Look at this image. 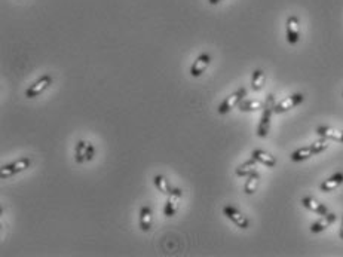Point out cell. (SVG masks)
<instances>
[{
	"mask_svg": "<svg viewBox=\"0 0 343 257\" xmlns=\"http://www.w3.org/2000/svg\"><path fill=\"white\" fill-rule=\"evenodd\" d=\"M275 95L269 94L263 106V113L257 126V137L260 139H266L270 131V120H272V113H275Z\"/></svg>",
	"mask_w": 343,
	"mask_h": 257,
	"instance_id": "obj_1",
	"label": "cell"
},
{
	"mask_svg": "<svg viewBox=\"0 0 343 257\" xmlns=\"http://www.w3.org/2000/svg\"><path fill=\"white\" fill-rule=\"evenodd\" d=\"M245 97H247V88H245V86L238 88L235 92H232L230 95H228L226 99L220 103V106H219V109H217L219 115H228L232 109L238 107L239 103L245 99Z\"/></svg>",
	"mask_w": 343,
	"mask_h": 257,
	"instance_id": "obj_2",
	"label": "cell"
},
{
	"mask_svg": "<svg viewBox=\"0 0 343 257\" xmlns=\"http://www.w3.org/2000/svg\"><path fill=\"white\" fill-rule=\"evenodd\" d=\"M32 167V159L30 158H19L11 164H6V165H2L0 168V178L5 180V178L12 177L15 174H19L25 170H28Z\"/></svg>",
	"mask_w": 343,
	"mask_h": 257,
	"instance_id": "obj_3",
	"label": "cell"
},
{
	"mask_svg": "<svg viewBox=\"0 0 343 257\" xmlns=\"http://www.w3.org/2000/svg\"><path fill=\"white\" fill-rule=\"evenodd\" d=\"M52 76L51 75H43L38 80H35L27 89H25V97L27 99H36L40 94H43L51 85H52Z\"/></svg>",
	"mask_w": 343,
	"mask_h": 257,
	"instance_id": "obj_4",
	"label": "cell"
},
{
	"mask_svg": "<svg viewBox=\"0 0 343 257\" xmlns=\"http://www.w3.org/2000/svg\"><path fill=\"white\" fill-rule=\"evenodd\" d=\"M183 198V190L180 187H172L171 194L167 195V201L164 205V216L165 217H172L178 211L180 201Z\"/></svg>",
	"mask_w": 343,
	"mask_h": 257,
	"instance_id": "obj_5",
	"label": "cell"
},
{
	"mask_svg": "<svg viewBox=\"0 0 343 257\" xmlns=\"http://www.w3.org/2000/svg\"><path fill=\"white\" fill-rule=\"evenodd\" d=\"M223 214H225L235 226H238L239 229H248V228H250V220L247 218V216L242 214L236 207H233V205H225V207H223Z\"/></svg>",
	"mask_w": 343,
	"mask_h": 257,
	"instance_id": "obj_6",
	"label": "cell"
},
{
	"mask_svg": "<svg viewBox=\"0 0 343 257\" xmlns=\"http://www.w3.org/2000/svg\"><path fill=\"white\" fill-rule=\"evenodd\" d=\"M305 101V95L302 92H296V94H291L290 97H286L284 100H281L279 103L275 104V113L281 115V113H286L288 110L297 107L299 104H302Z\"/></svg>",
	"mask_w": 343,
	"mask_h": 257,
	"instance_id": "obj_7",
	"label": "cell"
},
{
	"mask_svg": "<svg viewBox=\"0 0 343 257\" xmlns=\"http://www.w3.org/2000/svg\"><path fill=\"white\" fill-rule=\"evenodd\" d=\"M287 42L290 45H296L300 40V21L296 15H290L286 22Z\"/></svg>",
	"mask_w": 343,
	"mask_h": 257,
	"instance_id": "obj_8",
	"label": "cell"
},
{
	"mask_svg": "<svg viewBox=\"0 0 343 257\" xmlns=\"http://www.w3.org/2000/svg\"><path fill=\"white\" fill-rule=\"evenodd\" d=\"M211 62V55L208 52H202V54H199L196 59L192 62L191 66V76L192 78H199V76H202L204 75V72L208 69V66H210Z\"/></svg>",
	"mask_w": 343,
	"mask_h": 257,
	"instance_id": "obj_9",
	"label": "cell"
},
{
	"mask_svg": "<svg viewBox=\"0 0 343 257\" xmlns=\"http://www.w3.org/2000/svg\"><path fill=\"white\" fill-rule=\"evenodd\" d=\"M153 223V213L152 208L149 205H143L140 208V214H138V224H140V229L143 232H150Z\"/></svg>",
	"mask_w": 343,
	"mask_h": 257,
	"instance_id": "obj_10",
	"label": "cell"
},
{
	"mask_svg": "<svg viewBox=\"0 0 343 257\" xmlns=\"http://www.w3.org/2000/svg\"><path fill=\"white\" fill-rule=\"evenodd\" d=\"M300 202H302V205L305 207L306 210L314 211V213H317V214H320V216H325V214L330 213L328 208L325 207L324 204H321L318 199L312 198V197H305V198H302Z\"/></svg>",
	"mask_w": 343,
	"mask_h": 257,
	"instance_id": "obj_11",
	"label": "cell"
},
{
	"mask_svg": "<svg viewBox=\"0 0 343 257\" xmlns=\"http://www.w3.org/2000/svg\"><path fill=\"white\" fill-rule=\"evenodd\" d=\"M251 158H254L259 164L265 165L267 168H273L276 165V158L266 150H262V149H254L251 152Z\"/></svg>",
	"mask_w": 343,
	"mask_h": 257,
	"instance_id": "obj_12",
	"label": "cell"
},
{
	"mask_svg": "<svg viewBox=\"0 0 343 257\" xmlns=\"http://www.w3.org/2000/svg\"><path fill=\"white\" fill-rule=\"evenodd\" d=\"M336 221V214L334 213H328L325 214L324 217H321L320 220L314 221L310 224V232L312 234H320V232H324L327 228H330L333 223Z\"/></svg>",
	"mask_w": 343,
	"mask_h": 257,
	"instance_id": "obj_13",
	"label": "cell"
},
{
	"mask_svg": "<svg viewBox=\"0 0 343 257\" xmlns=\"http://www.w3.org/2000/svg\"><path fill=\"white\" fill-rule=\"evenodd\" d=\"M342 183H343V173H340V171H339V173H334L331 177H328L320 184V190L324 192V194L333 192V190H336Z\"/></svg>",
	"mask_w": 343,
	"mask_h": 257,
	"instance_id": "obj_14",
	"label": "cell"
},
{
	"mask_svg": "<svg viewBox=\"0 0 343 257\" xmlns=\"http://www.w3.org/2000/svg\"><path fill=\"white\" fill-rule=\"evenodd\" d=\"M317 134L320 137H325L328 140H333V141H339V143H343V131H339V130H334L331 126H325V125H321L317 128Z\"/></svg>",
	"mask_w": 343,
	"mask_h": 257,
	"instance_id": "obj_15",
	"label": "cell"
},
{
	"mask_svg": "<svg viewBox=\"0 0 343 257\" xmlns=\"http://www.w3.org/2000/svg\"><path fill=\"white\" fill-rule=\"evenodd\" d=\"M257 160L254 158L248 159L245 162H242L236 170H235V174L238 176V177H248L251 173H254L256 171V168H257Z\"/></svg>",
	"mask_w": 343,
	"mask_h": 257,
	"instance_id": "obj_16",
	"label": "cell"
},
{
	"mask_svg": "<svg viewBox=\"0 0 343 257\" xmlns=\"http://www.w3.org/2000/svg\"><path fill=\"white\" fill-rule=\"evenodd\" d=\"M263 106L265 103L260 101V100H242L239 103V110L244 112V113H248V112H257V110H263Z\"/></svg>",
	"mask_w": 343,
	"mask_h": 257,
	"instance_id": "obj_17",
	"label": "cell"
},
{
	"mask_svg": "<svg viewBox=\"0 0 343 257\" xmlns=\"http://www.w3.org/2000/svg\"><path fill=\"white\" fill-rule=\"evenodd\" d=\"M314 155H315L314 147H312V144H309V146H305V147H300V149L294 150L290 158H291L293 162H302V160H306V159H309Z\"/></svg>",
	"mask_w": 343,
	"mask_h": 257,
	"instance_id": "obj_18",
	"label": "cell"
},
{
	"mask_svg": "<svg viewBox=\"0 0 343 257\" xmlns=\"http://www.w3.org/2000/svg\"><path fill=\"white\" fill-rule=\"evenodd\" d=\"M259 183H260V174L257 171L251 173L245 180V184H244V192L247 195H253L257 192V187H259Z\"/></svg>",
	"mask_w": 343,
	"mask_h": 257,
	"instance_id": "obj_19",
	"label": "cell"
},
{
	"mask_svg": "<svg viewBox=\"0 0 343 257\" xmlns=\"http://www.w3.org/2000/svg\"><path fill=\"white\" fill-rule=\"evenodd\" d=\"M265 82H266V73L263 70L257 69L253 72V76H251V89L253 91H256V92L260 91L263 88Z\"/></svg>",
	"mask_w": 343,
	"mask_h": 257,
	"instance_id": "obj_20",
	"label": "cell"
},
{
	"mask_svg": "<svg viewBox=\"0 0 343 257\" xmlns=\"http://www.w3.org/2000/svg\"><path fill=\"white\" fill-rule=\"evenodd\" d=\"M88 143L85 140H79L76 143V149H75V160L77 165L86 162V152H88Z\"/></svg>",
	"mask_w": 343,
	"mask_h": 257,
	"instance_id": "obj_21",
	"label": "cell"
},
{
	"mask_svg": "<svg viewBox=\"0 0 343 257\" xmlns=\"http://www.w3.org/2000/svg\"><path fill=\"white\" fill-rule=\"evenodd\" d=\"M153 183H154V187H156L161 194H164V195H170V194H171L172 186L170 184V181L164 177V176L156 174V176L153 177Z\"/></svg>",
	"mask_w": 343,
	"mask_h": 257,
	"instance_id": "obj_22",
	"label": "cell"
},
{
	"mask_svg": "<svg viewBox=\"0 0 343 257\" xmlns=\"http://www.w3.org/2000/svg\"><path fill=\"white\" fill-rule=\"evenodd\" d=\"M312 147H314V152H315V155H318V153L324 152L325 149L328 147V139H325V137H321L320 140H317V141H314V143H312Z\"/></svg>",
	"mask_w": 343,
	"mask_h": 257,
	"instance_id": "obj_23",
	"label": "cell"
},
{
	"mask_svg": "<svg viewBox=\"0 0 343 257\" xmlns=\"http://www.w3.org/2000/svg\"><path fill=\"white\" fill-rule=\"evenodd\" d=\"M96 156V146L92 143H88V152H86V162L92 160Z\"/></svg>",
	"mask_w": 343,
	"mask_h": 257,
	"instance_id": "obj_24",
	"label": "cell"
},
{
	"mask_svg": "<svg viewBox=\"0 0 343 257\" xmlns=\"http://www.w3.org/2000/svg\"><path fill=\"white\" fill-rule=\"evenodd\" d=\"M210 5H212V6H215V5H219L220 2H223V0H207Z\"/></svg>",
	"mask_w": 343,
	"mask_h": 257,
	"instance_id": "obj_25",
	"label": "cell"
},
{
	"mask_svg": "<svg viewBox=\"0 0 343 257\" xmlns=\"http://www.w3.org/2000/svg\"><path fill=\"white\" fill-rule=\"evenodd\" d=\"M339 237H340V239H343V218H342V224H340V232H339Z\"/></svg>",
	"mask_w": 343,
	"mask_h": 257,
	"instance_id": "obj_26",
	"label": "cell"
}]
</instances>
